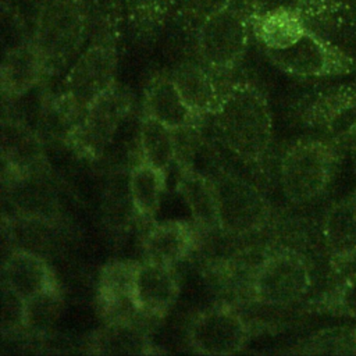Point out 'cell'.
Returning <instances> with one entry per match:
<instances>
[{
    "instance_id": "1",
    "label": "cell",
    "mask_w": 356,
    "mask_h": 356,
    "mask_svg": "<svg viewBox=\"0 0 356 356\" xmlns=\"http://www.w3.org/2000/svg\"><path fill=\"white\" fill-rule=\"evenodd\" d=\"M221 142L245 164H260L273 139V113L266 93L252 81H236L221 92L213 113Z\"/></svg>"
},
{
    "instance_id": "2",
    "label": "cell",
    "mask_w": 356,
    "mask_h": 356,
    "mask_svg": "<svg viewBox=\"0 0 356 356\" xmlns=\"http://www.w3.org/2000/svg\"><path fill=\"white\" fill-rule=\"evenodd\" d=\"M118 18L108 10L96 24L89 46L79 53L65 75L60 100L68 113L72 127L83 113L117 82L118 67Z\"/></svg>"
},
{
    "instance_id": "3",
    "label": "cell",
    "mask_w": 356,
    "mask_h": 356,
    "mask_svg": "<svg viewBox=\"0 0 356 356\" xmlns=\"http://www.w3.org/2000/svg\"><path fill=\"white\" fill-rule=\"evenodd\" d=\"M90 0H42L29 33L46 76L57 75L81 51L93 25Z\"/></svg>"
},
{
    "instance_id": "4",
    "label": "cell",
    "mask_w": 356,
    "mask_h": 356,
    "mask_svg": "<svg viewBox=\"0 0 356 356\" xmlns=\"http://www.w3.org/2000/svg\"><path fill=\"white\" fill-rule=\"evenodd\" d=\"M252 0H234L209 17L192 35L195 50L217 81L231 76L242 64L252 35Z\"/></svg>"
},
{
    "instance_id": "5",
    "label": "cell",
    "mask_w": 356,
    "mask_h": 356,
    "mask_svg": "<svg viewBox=\"0 0 356 356\" xmlns=\"http://www.w3.org/2000/svg\"><path fill=\"white\" fill-rule=\"evenodd\" d=\"M342 150L327 138H302L284 153L280 165L285 197L303 204L318 199L332 182Z\"/></svg>"
},
{
    "instance_id": "6",
    "label": "cell",
    "mask_w": 356,
    "mask_h": 356,
    "mask_svg": "<svg viewBox=\"0 0 356 356\" xmlns=\"http://www.w3.org/2000/svg\"><path fill=\"white\" fill-rule=\"evenodd\" d=\"M313 286V267L300 250L280 246L256 266L248 285L250 298L270 307H288L306 298Z\"/></svg>"
},
{
    "instance_id": "7",
    "label": "cell",
    "mask_w": 356,
    "mask_h": 356,
    "mask_svg": "<svg viewBox=\"0 0 356 356\" xmlns=\"http://www.w3.org/2000/svg\"><path fill=\"white\" fill-rule=\"evenodd\" d=\"M218 229L231 236L260 232L271 217L266 196L242 175L220 170L213 177Z\"/></svg>"
},
{
    "instance_id": "8",
    "label": "cell",
    "mask_w": 356,
    "mask_h": 356,
    "mask_svg": "<svg viewBox=\"0 0 356 356\" xmlns=\"http://www.w3.org/2000/svg\"><path fill=\"white\" fill-rule=\"evenodd\" d=\"M132 104L134 97L129 89L115 82L83 113L64 142L79 157L100 159L131 113Z\"/></svg>"
},
{
    "instance_id": "9",
    "label": "cell",
    "mask_w": 356,
    "mask_h": 356,
    "mask_svg": "<svg viewBox=\"0 0 356 356\" xmlns=\"http://www.w3.org/2000/svg\"><path fill=\"white\" fill-rule=\"evenodd\" d=\"M264 54L280 71L296 78H331L355 70L353 57L312 26L291 47Z\"/></svg>"
},
{
    "instance_id": "10",
    "label": "cell",
    "mask_w": 356,
    "mask_h": 356,
    "mask_svg": "<svg viewBox=\"0 0 356 356\" xmlns=\"http://www.w3.org/2000/svg\"><path fill=\"white\" fill-rule=\"evenodd\" d=\"M249 323L231 305H214L199 312L188 327V343L199 355L228 356L249 342Z\"/></svg>"
},
{
    "instance_id": "11",
    "label": "cell",
    "mask_w": 356,
    "mask_h": 356,
    "mask_svg": "<svg viewBox=\"0 0 356 356\" xmlns=\"http://www.w3.org/2000/svg\"><path fill=\"white\" fill-rule=\"evenodd\" d=\"M302 121L325 135L342 152L356 153V88L338 86L312 96L300 111Z\"/></svg>"
},
{
    "instance_id": "12",
    "label": "cell",
    "mask_w": 356,
    "mask_h": 356,
    "mask_svg": "<svg viewBox=\"0 0 356 356\" xmlns=\"http://www.w3.org/2000/svg\"><path fill=\"white\" fill-rule=\"evenodd\" d=\"M3 184L46 175L49 170L42 135L29 124L4 114L1 122Z\"/></svg>"
},
{
    "instance_id": "13",
    "label": "cell",
    "mask_w": 356,
    "mask_h": 356,
    "mask_svg": "<svg viewBox=\"0 0 356 356\" xmlns=\"http://www.w3.org/2000/svg\"><path fill=\"white\" fill-rule=\"evenodd\" d=\"M321 231L330 268L341 274L356 261V191L328 206Z\"/></svg>"
},
{
    "instance_id": "14",
    "label": "cell",
    "mask_w": 356,
    "mask_h": 356,
    "mask_svg": "<svg viewBox=\"0 0 356 356\" xmlns=\"http://www.w3.org/2000/svg\"><path fill=\"white\" fill-rule=\"evenodd\" d=\"M179 295L178 275L174 267L150 261L139 263L134 299L140 316L163 318L175 305Z\"/></svg>"
},
{
    "instance_id": "15",
    "label": "cell",
    "mask_w": 356,
    "mask_h": 356,
    "mask_svg": "<svg viewBox=\"0 0 356 356\" xmlns=\"http://www.w3.org/2000/svg\"><path fill=\"white\" fill-rule=\"evenodd\" d=\"M139 263L134 260H115L107 263L99 274L97 306L107 320L140 317L134 299L135 277Z\"/></svg>"
},
{
    "instance_id": "16",
    "label": "cell",
    "mask_w": 356,
    "mask_h": 356,
    "mask_svg": "<svg viewBox=\"0 0 356 356\" xmlns=\"http://www.w3.org/2000/svg\"><path fill=\"white\" fill-rule=\"evenodd\" d=\"M46 71L42 58L31 39L25 35L10 46L1 61L0 82L4 102H14L44 81Z\"/></svg>"
},
{
    "instance_id": "17",
    "label": "cell",
    "mask_w": 356,
    "mask_h": 356,
    "mask_svg": "<svg viewBox=\"0 0 356 356\" xmlns=\"http://www.w3.org/2000/svg\"><path fill=\"white\" fill-rule=\"evenodd\" d=\"M143 114L172 131L193 128L200 120L181 97L168 71L154 72L143 89Z\"/></svg>"
},
{
    "instance_id": "18",
    "label": "cell",
    "mask_w": 356,
    "mask_h": 356,
    "mask_svg": "<svg viewBox=\"0 0 356 356\" xmlns=\"http://www.w3.org/2000/svg\"><path fill=\"white\" fill-rule=\"evenodd\" d=\"M3 282L25 300L60 286L46 259L28 248H15L4 259Z\"/></svg>"
},
{
    "instance_id": "19",
    "label": "cell",
    "mask_w": 356,
    "mask_h": 356,
    "mask_svg": "<svg viewBox=\"0 0 356 356\" xmlns=\"http://www.w3.org/2000/svg\"><path fill=\"white\" fill-rule=\"evenodd\" d=\"M197 243L193 225L185 220L156 222L145 235L143 259L150 263L175 267L185 260Z\"/></svg>"
},
{
    "instance_id": "20",
    "label": "cell",
    "mask_w": 356,
    "mask_h": 356,
    "mask_svg": "<svg viewBox=\"0 0 356 356\" xmlns=\"http://www.w3.org/2000/svg\"><path fill=\"white\" fill-rule=\"evenodd\" d=\"M90 355H153L157 353L152 338L138 317L107 320L89 339Z\"/></svg>"
},
{
    "instance_id": "21",
    "label": "cell",
    "mask_w": 356,
    "mask_h": 356,
    "mask_svg": "<svg viewBox=\"0 0 356 356\" xmlns=\"http://www.w3.org/2000/svg\"><path fill=\"white\" fill-rule=\"evenodd\" d=\"M305 13L293 7H277L250 14L252 35L263 50H284L295 44L310 28Z\"/></svg>"
},
{
    "instance_id": "22",
    "label": "cell",
    "mask_w": 356,
    "mask_h": 356,
    "mask_svg": "<svg viewBox=\"0 0 356 356\" xmlns=\"http://www.w3.org/2000/svg\"><path fill=\"white\" fill-rule=\"evenodd\" d=\"M171 78L191 111L202 121L216 111L221 89L214 75L196 61H182L171 71Z\"/></svg>"
},
{
    "instance_id": "23",
    "label": "cell",
    "mask_w": 356,
    "mask_h": 356,
    "mask_svg": "<svg viewBox=\"0 0 356 356\" xmlns=\"http://www.w3.org/2000/svg\"><path fill=\"white\" fill-rule=\"evenodd\" d=\"M179 178L178 191L186 203L193 222L206 232L218 229L217 202L211 177L197 170L192 163H177Z\"/></svg>"
},
{
    "instance_id": "24",
    "label": "cell",
    "mask_w": 356,
    "mask_h": 356,
    "mask_svg": "<svg viewBox=\"0 0 356 356\" xmlns=\"http://www.w3.org/2000/svg\"><path fill=\"white\" fill-rule=\"evenodd\" d=\"M167 177V172L147 164L142 159L131 168L128 175L131 206L140 220L152 221L157 216Z\"/></svg>"
},
{
    "instance_id": "25",
    "label": "cell",
    "mask_w": 356,
    "mask_h": 356,
    "mask_svg": "<svg viewBox=\"0 0 356 356\" xmlns=\"http://www.w3.org/2000/svg\"><path fill=\"white\" fill-rule=\"evenodd\" d=\"M139 147L143 161L167 174L172 163L177 161L178 143L175 131L145 114L139 128Z\"/></svg>"
},
{
    "instance_id": "26",
    "label": "cell",
    "mask_w": 356,
    "mask_h": 356,
    "mask_svg": "<svg viewBox=\"0 0 356 356\" xmlns=\"http://www.w3.org/2000/svg\"><path fill=\"white\" fill-rule=\"evenodd\" d=\"M303 312L356 320V271L341 277L310 299L303 307Z\"/></svg>"
},
{
    "instance_id": "27",
    "label": "cell",
    "mask_w": 356,
    "mask_h": 356,
    "mask_svg": "<svg viewBox=\"0 0 356 356\" xmlns=\"http://www.w3.org/2000/svg\"><path fill=\"white\" fill-rule=\"evenodd\" d=\"M292 355H356V327L341 325L318 330L300 339L289 350Z\"/></svg>"
},
{
    "instance_id": "28",
    "label": "cell",
    "mask_w": 356,
    "mask_h": 356,
    "mask_svg": "<svg viewBox=\"0 0 356 356\" xmlns=\"http://www.w3.org/2000/svg\"><path fill=\"white\" fill-rule=\"evenodd\" d=\"M128 25L140 39L157 35L168 19L177 0H124Z\"/></svg>"
},
{
    "instance_id": "29",
    "label": "cell",
    "mask_w": 356,
    "mask_h": 356,
    "mask_svg": "<svg viewBox=\"0 0 356 356\" xmlns=\"http://www.w3.org/2000/svg\"><path fill=\"white\" fill-rule=\"evenodd\" d=\"M63 292L57 286L26 300V332L43 335L50 330L63 310Z\"/></svg>"
},
{
    "instance_id": "30",
    "label": "cell",
    "mask_w": 356,
    "mask_h": 356,
    "mask_svg": "<svg viewBox=\"0 0 356 356\" xmlns=\"http://www.w3.org/2000/svg\"><path fill=\"white\" fill-rule=\"evenodd\" d=\"M26 332V300L6 282H1V334L3 337Z\"/></svg>"
},
{
    "instance_id": "31",
    "label": "cell",
    "mask_w": 356,
    "mask_h": 356,
    "mask_svg": "<svg viewBox=\"0 0 356 356\" xmlns=\"http://www.w3.org/2000/svg\"><path fill=\"white\" fill-rule=\"evenodd\" d=\"M234 0H181L177 15L179 25L191 36L213 14L221 11Z\"/></svg>"
},
{
    "instance_id": "32",
    "label": "cell",
    "mask_w": 356,
    "mask_h": 356,
    "mask_svg": "<svg viewBox=\"0 0 356 356\" xmlns=\"http://www.w3.org/2000/svg\"><path fill=\"white\" fill-rule=\"evenodd\" d=\"M307 21L332 24L337 21L338 0H302Z\"/></svg>"
},
{
    "instance_id": "33",
    "label": "cell",
    "mask_w": 356,
    "mask_h": 356,
    "mask_svg": "<svg viewBox=\"0 0 356 356\" xmlns=\"http://www.w3.org/2000/svg\"><path fill=\"white\" fill-rule=\"evenodd\" d=\"M277 7H293V8H299L305 13L302 0H252V4H250L252 13L250 14L267 11V10L277 8Z\"/></svg>"
},
{
    "instance_id": "34",
    "label": "cell",
    "mask_w": 356,
    "mask_h": 356,
    "mask_svg": "<svg viewBox=\"0 0 356 356\" xmlns=\"http://www.w3.org/2000/svg\"><path fill=\"white\" fill-rule=\"evenodd\" d=\"M337 21L356 31V0H338Z\"/></svg>"
}]
</instances>
